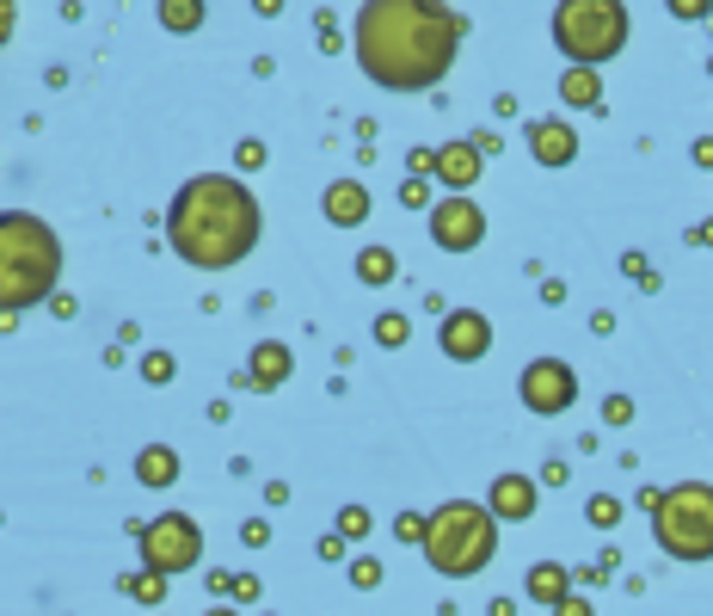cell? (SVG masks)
Returning a JSON list of instances; mask_svg holds the SVG:
<instances>
[{
  "label": "cell",
  "mask_w": 713,
  "mask_h": 616,
  "mask_svg": "<svg viewBox=\"0 0 713 616\" xmlns=\"http://www.w3.org/2000/svg\"><path fill=\"white\" fill-rule=\"evenodd\" d=\"M123 592H135L142 604H167V574H154V567H148V574L123 579Z\"/></svg>",
  "instance_id": "obj_21"
},
{
  "label": "cell",
  "mask_w": 713,
  "mask_h": 616,
  "mask_svg": "<svg viewBox=\"0 0 713 616\" xmlns=\"http://www.w3.org/2000/svg\"><path fill=\"white\" fill-rule=\"evenodd\" d=\"M652 524H659L664 555H676V562H707L713 555V487L707 481L664 487L659 506H652Z\"/></svg>",
  "instance_id": "obj_6"
},
{
  "label": "cell",
  "mask_w": 713,
  "mask_h": 616,
  "mask_svg": "<svg viewBox=\"0 0 713 616\" xmlns=\"http://www.w3.org/2000/svg\"><path fill=\"white\" fill-rule=\"evenodd\" d=\"M13 26H19V0H0V43L13 38Z\"/></svg>",
  "instance_id": "obj_32"
},
{
  "label": "cell",
  "mask_w": 713,
  "mask_h": 616,
  "mask_svg": "<svg viewBox=\"0 0 713 616\" xmlns=\"http://www.w3.org/2000/svg\"><path fill=\"white\" fill-rule=\"evenodd\" d=\"M339 536H370V511H363V506H344L339 511Z\"/></svg>",
  "instance_id": "obj_25"
},
{
  "label": "cell",
  "mask_w": 713,
  "mask_h": 616,
  "mask_svg": "<svg viewBox=\"0 0 713 616\" xmlns=\"http://www.w3.org/2000/svg\"><path fill=\"white\" fill-rule=\"evenodd\" d=\"M603 414H609V426H627V419H634V401H627V395H615Z\"/></svg>",
  "instance_id": "obj_31"
},
{
  "label": "cell",
  "mask_w": 713,
  "mask_h": 616,
  "mask_svg": "<svg viewBox=\"0 0 713 616\" xmlns=\"http://www.w3.org/2000/svg\"><path fill=\"white\" fill-rule=\"evenodd\" d=\"M560 99H566V106H603V81H596V68H566Z\"/></svg>",
  "instance_id": "obj_18"
},
{
  "label": "cell",
  "mask_w": 713,
  "mask_h": 616,
  "mask_svg": "<svg viewBox=\"0 0 713 616\" xmlns=\"http://www.w3.org/2000/svg\"><path fill=\"white\" fill-rule=\"evenodd\" d=\"M203 555V530L185 518V511H160L154 524H142V562L154 567V574H185V567H198Z\"/></svg>",
  "instance_id": "obj_7"
},
{
  "label": "cell",
  "mask_w": 713,
  "mask_h": 616,
  "mask_svg": "<svg viewBox=\"0 0 713 616\" xmlns=\"http://www.w3.org/2000/svg\"><path fill=\"white\" fill-rule=\"evenodd\" d=\"M566 592H572V574L560 562H535V567H529V598H535V604H548V610H554Z\"/></svg>",
  "instance_id": "obj_17"
},
{
  "label": "cell",
  "mask_w": 713,
  "mask_h": 616,
  "mask_svg": "<svg viewBox=\"0 0 713 616\" xmlns=\"http://www.w3.org/2000/svg\"><path fill=\"white\" fill-rule=\"evenodd\" d=\"M247 382H252V389H283V382H290V346H278V339L252 346Z\"/></svg>",
  "instance_id": "obj_15"
},
{
  "label": "cell",
  "mask_w": 713,
  "mask_h": 616,
  "mask_svg": "<svg viewBox=\"0 0 713 616\" xmlns=\"http://www.w3.org/2000/svg\"><path fill=\"white\" fill-rule=\"evenodd\" d=\"M554 616H596V610H591V598H579V592H566V598L554 604Z\"/></svg>",
  "instance_id": "obj_30"
},
{
  "label": "cell",
  "mask_w": 713,
  "mask_h": 616,
  "mask_svg": "<svg viewBox=\"0 0 713 616\" xmlns=\"http://www.w3.org/2000/svg\"><path fill=\"white\" fill-rule=\"evenodd\" d=\"M135 481L142 487H172L179 481V450H172V444H148V450L135 456Z\"/></svg>",
  "instance_id": "obj_16"
},
{
  "label": "cell",
  "mask_w": 713,
  "mask_h": 616,
  "mask_svg": "<svg viewBox=\"0 0 713 616\" xmlns=\"http://www.w3.org/2000/svg\"><path fill=\"white\" fill-rule=\"evenodd\" d=\"M462 31V13H450L443 0H363L356 7V68L388 93H419L450 74Z\"/></svg>",
  "instance_id": "obj_1"
},
{
  "label": "cell",
  "mask_w": 713,
  "mask_h": 616,
  "mask_svg": "<svg viewBox=\"0 0 713 616\" xmlns=\"http://www.w3.org/2000/svg\"><path fill=\"white\" fill-rule=\"evenodd\" d=\"M554 43L572 68H603L627 43V7L621 0H560L554 7Z\"/></svg>",
  "instance_id": "obj_5"
},
{
  "label": "cell",
  "mask_w": 713,
  "mask_h": 616,
  "mask_svg": "<svg viewBox=\"0 0 713 616\" xmlns=\"http://www.w3.org/2000/svg\"><path fill=\"white\" fill-rule=\"evenodd\" d=\"M431 173L443 179L450 191H468V186L480 179V148H474V142H450V148H436Z\"/></svg>",
  "instance_id": "obj_14"
},
{
  "label": "cell",
  "mask_w": 713,
  "mask_h": 616,
  "mask_svg": "<svg viewBox=\"0 0 713 616\" xmlns=\"http://www.w3.org/2000/svg\"><path fill=\"white\" fill-rule=\"evenodd\" d=\"M394 536H400V543H424V518H419V511H400Z\"/></svg>",
  "instance_id": "obj_26"
},
{
  "label": "cell",
  "mask_w": 713,
  "mask_h": 616,
  "mask_svg": "<svg viewBox=\"0 0 713 616\" xmlns=\"http://www.w3.org/2000/svg\"><path fill=\"white\" fill-rule=\"evenodd\" d=\"M351 579H356L363 592H370V586H382V567H375L370 555H363V562H351Z\"/></svg>",
  "instance_id": "obj_27"
},
{
  "label": "cell",
  "mask_w": 713,
  "mask_h": 616,
  "mask_svg": "<svg viewBox=\"0 0 713 616\" xmlns=\"http://www.w3.org/2000/svg\"><path fill=\"white\" fill-rule=\"evenodd\" d=\"M400 203H424V179H406V186H400Z\"/></svg>",
  "instance_id": "obj_33"
},
{
  "label": "cell",
  "mask_w": 713,
  "mask_h": 616,
  "mask_svg": "<svg viewBox=\"0 0 713 616\" xmlns=\"http://www.w3.org/2000/svg\"><path fill=\"white\" fill-rule=\"evenodd\" d=\"M172 370H179V364H172L167 351H148V358H142V376H148V382H172Z\"/></svg>",
  "instance_id": "obj_24"
},
{
  "label": "cell",
  "mask_w": 713,
  "mask_h": 616,
  "mask_svg": "<svg viewBox=\"0 0 713 616\" xmlns=\"http://www.w3.org/2000/svg\"><path fill=\"white\" fill-rule=\"evenodd\" d=\"M264 235V216H259V198H252L240 179L228 173H203L191 179L167 210V241L172 254L185 259L198 271H228L259 247Z\"/></svg>",
  "instance_id": "obj_2"
},
{
  "label": "cell",
  "mask_w": 713,
  "mask_h": 616,
  "mask_svg": "<svg viewBox=\"0 0 713 616\" xmlns=\"http://www.w3.org/2000/svg\"><path fill=\"white\" fill-rule=\"evenodd\" d=\"M584 518H591V524H596V530H609V524H615V518H621V506H615V499H609V494H596V499H591V506H584Z\"/></svg>",
  "instance_id": "obj_23"
},
{
  "label": "cell",
  "mask_w": 713,
  "mask_h": 616,
  "mask_svg": "<svg viewBox=\"0 0 713 616\" xmlns=\"http://www.w3.org/2000/svg\"><path fill=\"white\" fill-rule=\"evenodd\" d=\"M431 241L443 254H474L486 241V210H480L468 191H450L443 203H431Z\"/></svg>",
  "instance_id": "obj_8"
},
{
  "label": "cell",
  "mask_w": 713,
  "mask_h": 616,
  "mask_svg": "<svg viewBox=\"0 0 713 616\" xmlns=\"http://www.w3.org/2000/svg\"><path fill=\"white\" fill-rule=\"evenodd\" d=\"M320 210H327L332 228H356L363 216H370V191L356 186V179H332L327 198H320Z\"/></svg>",
  "instance_id": "obj_12"
},
{
  "label": "cell",
  "mask_w": 713,
  "mask_h": 616,
  "mask_svg": "<svg viewBox=\"0 0 713 616\" xmlns=\"http://www.w3.org/2000/svg\"><path fill=\"white\" fill-rule=\"evenodd\" d=\"M62 278V241L31 210H0V315L43 302Z\"/></svg>",
  "instance_id": "obj_3"
},
{
  "label": "cell",
  "mask_w": 713,
  "mask_h": 616,
  "mask_svg": "<svg viewBox=\"0 0 713 616\" xmlns=\"http://www.w3.org/2000/svg\"><path fill=\"white\" fill-rule=\"evenodd\" d=\"M529 155L542 167H572L579 161V136H572V123L542 118V123H529Z\"/></svg>",
  "instance_id": "obj_11"
},
{
  "label": "cell",
  "mask_w": 713,
  "mask_h": 616,
  "mask_svg": "<svg viewBox=\"0 0 713 616\" xmlns=\"http://www.w3.org/2000/svg\"><path fill=\"white\" fill-rule=\"evenodd\" d=\"M516 395H523L529 414H566V407L579 401V376L560 358H535L523 370V382H516Z\"/></svg>",
  "instance_id": "obj_9"
},
{
  "label": "cell",
  "mask_w": 713,
  "mask_h": 616,
  "mask_svg": "<svg viewBox=\"0 0 713 616\" xmlns=\"http://www.w3.org/2000/svg\"><path fill=\"white\" fill-rule=\"evenodd\" d=\"M492 555H499V518L486 506L450 499L424 518V562L443 579H474Z\"/></svg>",
  "instance_id": "obj_4"
},
{
  "label": "cell",
  "mask_w": 713,
  "mask_h": 616,
  "mask_svg": "<svg viewBox=\"0 0 713 616\" xmlns=\"http://www.w3.org/2000/svg\"><path fill=\"white\" fill-rule=\"evenodd\" d=\"M234 161L247 167V173H259V167H264V142H240V148H234Z\"/></svg>",
  "instance_id": "obj_28"
},
{
  "label": "cell",
  "mask_w": 713,
  "mask_h": 616,
  "mask_svg": "<svg viewBox=\"0 0 713 616\" xmlns=\"http://www.w3.org/2000/svg\"><path fill=\"white\" fill-rule=\"evenodd\" d=\"M486 511H492V518H504V524H523L529 511H535V481H523V475H499V481H492Z\"/></svg>",
  "instance_id": "obj_13"
},
{
  "label": "cell",
  "mask_w": 713,
  "mask_h": 616,
  "mask_svg": "<svg viewBox=\"0 0 713 616\" xmlns=\"http://www.w3.org/2000/svg\"><path fill=\"white\" fill-rule=\"evenodd\" d=\"M406 315H394V308H388V315H375V346H406Z\"/></svg>",
  "instance_id": "obj_22"
},
{
  "label": "cell",
  "mask_w": 713,
  "mask_h": 616,
  "mask_svg": "<svg viewBox=\"0 0 713 616\" xmlns=\"http://www.w3.org/2000/svg\"><path fill=\"white\" fill-rule=\"evenodd\" d=\"M436 346H443V358H455V364H480L486 346H492V321L474 315V308H455V315H443V327H436Z\"/></svg>",
  "instance_id": "obj_10"
},
{
  "label": "cell",
  "mask_w": 713,
  "mask_h": 616,
  "mask_svg": "<svg viewBox=\"0 0 713 616\" xmlns=\"http://www.w3.org/2000/svg\"><path fill=\"white\" fill-rule=\"evenodd\" d=\"M160 26L167 31H198L203 26V0H160Z\"/></svg>",
  "instance_id": "obj_19"
},
{
  "label": "cell",
  "mask_w": 713,
  "mask_h": 616,
  "mask_svg": "<svg viewBox=\"0 0 713 616\" xmlns=\"http://www.w3.org/2000/svg\"><path fill=\"white\" fill-rule=\"evenodd\" d=\"M671 13H676V19H707L713 0H671Z\"/></svg>",
  "instance_id": "obj_29"
},
{
  "label": "cell",
  "mask_w": 713,
  "mask_h": 616,
  "mask_svg": "<svg viewBox=\"0 0 713 616\" xmlns=\"http://www.w3.org/2000/svg\"><path fill=\"white\" fill-rule=\"evenodd\" d=\"M252 7H259V13H278V7H283V0H252Z\"/></svg>",
  "instance_id": "obj_35"
},
{
  "label": "cell",
  "mask_w": 713,
  "mask_h": 616,
  "mask_svg": "<svg viewBox=\"0 0 713 616\" xmlns=\"http://www.w3.org/2000/svg\"><path fill=\"white\" fill-rule=\"evenodd\" d=\"M356 278H363V284H388V278H394V254H388V247H363V254H356Z\"/></svg>",
  "instance_id": "obj_20"
},
{
  "label": "cell",
  "mask_w": 713,
  "mask_h": 616,
  "mask_svg": "<svg viewBox=\"0 0 713 616\" xmlns=\"http://www.w3.org/2000/svg\"><path fill=\"white\" fill-rule=\"evenodd\" d=\"M210 616H234V610H228V604H215V610H210Z\"/></svg>",
  "instance_id": "obj_36"
},
{
  "label": "cell",
  "mask_w": 713,
  "mask_h": 616,
  "mask_svg": "<svg viewBox=\"0 0 713 616\" xmlns=\"http://www.w3.org/2000/svg\"><path fill=\"white\" fill-rule=\"evenodd\" d=\"M689 161H695V167H713V142H695V148H689Z\"/></svg>",
  "instance_id": "obj_34"
}]
</instances>
